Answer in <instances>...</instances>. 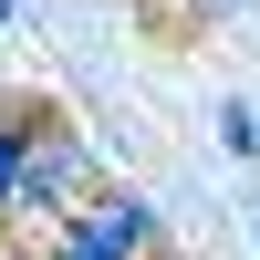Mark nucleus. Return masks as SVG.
Returning <instances> with one entry per match:
<instances>
[{
    "mask_svg": "<svg viewBox=\"0 0 260 260\" xmlns=\"http://www.w3.org/2000/svg\"><path fill=\"white\" fill-rule=\"evenodd\" d=\"M31 125H42V115H0V198H11V177H21V146H31Z\"/></svg>",
    "mask_w": 260,
    "mask_h": 260,
    "instance_id": "nucleus-3",
    "label": "nucleus"
},
{
    "mask_svg": "<svg viewBox=\"0 0 260 260\" xmlns=\"http://www.w3.org/2000/svg\"><path fill=\"white\" fill-rule=\"evenodd\" d=\"M83 177H94L83 136L42 115V125H31V146H21V177H11V198H0V229H21V240H52V229L83 208Z\"/></svg>",
    "mask_w": 260,
    "mask_h": 260,
    "instance_id": "nucleus-1",
    "label": "nucleus"
},
{
    "mask_svg": "<svg viewBox=\"0 0 260 260\" xmlns=\"http://www.w3.org/2000/svg\"><path fill=\"white\" fill-rule=\"evenodd\" d=\"M42 260H156V208H146L136 187H94V198L52 229Z\"/></svg>",
    "mask_w": 260,
    "mask_h": 260,
    "instance_id": "nucleus-2",
    "label": "nucleus"
}]
</instances>
